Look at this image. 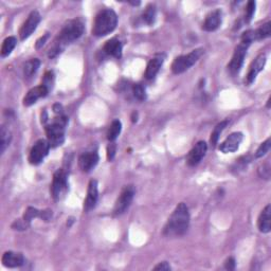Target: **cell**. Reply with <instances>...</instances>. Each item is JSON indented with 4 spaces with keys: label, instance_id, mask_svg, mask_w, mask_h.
<instances>
[{
    "label": "cell",
    "instance_id": "18",
    "mask_svg": "<svg viewBox=\"0 0 271 271\" xmlns=\"http://www.w3.org/2000/svg\"><path fill=\"white\" fill-rule=\"evenodd\" d=\"M3 266L9 268H16L23 266L25 264V258L21 253L8 251L2 255Z\"/></svg>",
    "mask_w": 271,
    "mask_h": 271
},
{
    "label": "cell",
    "instance_id": "5",
    "mask_svg": "<svg viewBox=\"0 0 271 271\" xmlns=\"http://www.w3.org/2000/svg\"><path fill=\"white\" fill-rule=\"evenodd\" d=\"M202 53H203L202 49H196L187 55H181V56L176 57L175 61L172 64L173 72L175 75H180V73H184L185 71L189 70L193 65H195L197 62H198Z\"/></svg>",
    "mask_w": 271,
    "mask_h": 271
},
{
    "label": "cell",
    "instance_id": "12",
    "mask_svg": "<svg viewBox=\"0 0 271 271\" xmlns=\"http://www.w3.org/2000/svg\"><path fill=\"white\" fill-rule=\"evenodd\" d=\"M265 64H266V55L265 54L262 53L255 58L254 62L251 64L250 68H249V71H248V75L246 77L247 84L250 85L254 82L259 73L264 69V67H265Z\"/></svg>",
    "mask_w": 271,
    "mask_h": 271
},
{
    "label": "cell",
    "instance_id": "23",
    "mask_svg": "<svg viewBox=\"0 0 271 271\" xmlns=\"http://www.w3.org/2000/svg\"><path fill=\"white\" fill-rule=\"evenodd\" d=\"M229 120H225V121H222L219 124H217V125L215 126L214 130L212 131L211 134V139H210V142L211 144L215 146L218 142V139H219V136H221V134L223 133V130L227 127V125L229 124Z\"/></svg>",
    "mask_w": 271,
    "mask_h": 271
},
{
    "label": "cell",
    "instance_id": "11",
    "mask_svg": "<svg viewBox=\"0 0 271 271\" xmlns=\"http://www.w3.org/2000/svg\"><path fill=\"white\" fill-rule=\"evenodd\" d=\"M208 151V145L204 141H199L194 148L190 151L189 155L187 157V163L190 166H195L198 164L202 158L206 155Z\"/></svg>",
    "mask_w": 271,
    "mask_h": 271
},
{
    "label": "cell",
    "instance_id": "33",
    "mask_svg": "<svg viewBox=\"0 0 271 271\" xmlns=\"http://www.w3.org/2000/svg\"><path fill=\"white\" fill-rule=\"evenodd\" d=\"M116 151V143H115V142H112L111 144L108 145V148H107V158H108V160H111V161H112V160L115 158Z\"/></svg>",
    "mask_w": 271,
    "mask_h": 271
},
{
    "label": "cell",
    "instance_id": "24",
    "mask_svg": "<svg viewBox=\"0 0 271 271\" xmlns=\"http://www.w3.org/2000/svg\"><path fill=\"white\" fill-rule=\"evenodd\" d=\"M11 138L10 130L5 126H2L1 131H0V152H1V154H3L6 148L10 145Z\"/></svg>",
    "mask_w": 271,
    "mask_h": 271
},
{
    "label": "cell",
    "instance_id": "29",
    "mask_svg": "<svg viewBox=\"0 0 271 271\" xmlns=\"http://www.w3.org/2000/svg\"><path fill=\"white\" fill-rule=\"evenodd\" d=\"M270 144H271V141H270V139H267V140L265 142H263L261 145H260V148L258 149V151H256L255 153V157L256 158H261L263 156H265L266 154L269 152L270 150Z\"/></svg>",
    "mask_w": 271,
    "mask_h": 271
},
{
    "label": "cell",
    "instance_id": "4",
    "mask_svg": "<svg viewBox=\"0 0 271 271\" xmlns=\"http://www.w3.org/2000/svg\"><path fill=\"white\" fill-rule=\"evenodd\" d=\"M66 125H67V118L61 116L60 118H56L53 123L46 126V134L51 148H56L64 143Z\"/></svg>",
    "mask_w": 271,
    "mask_h": 271
},
{
    "label": "cell",
    "instance_id": "21",
    "mask_svg": "<svg viewBox=\"0 0 271 271\" xmlns=\"http://www.w3.org/2000/svg\"><path fill=\"white\" fill-rule=\"evenodd\" d=\"M270 213H271V209L268 204V206H266V208L264 209L262 211V213L260 214L259 221H258V227H259V230L263 233L270 232V229H271Z\"/></svg>",
    "mask_w": 271,
    "mask_h": 271
},
{
    "label": "cell",
    "instance_id": "14",
    "mask_svg": "<svg viewBox=\"0 0 271 271\" xmlns=\"http://www.w3.org/2000/svg\"><path fill=\"white\" fill-rule=\"evenodd\" d=\"M99 162V155L96 152L85 153L78 159V165L83 172H90Z\"/></svg>",
    "mask_w": 271,
    "mask_h": 271
},
{
    "label": "cell",
    "instance_id": "9",
    "mask_svg": "<svg viewBox=\"0 0 271 271\" xmlns=\"http://www.w3.org/2000/svg\"><path fill=\"white\" fill-rule=\"evenodd\" d=\"M50 150V144L46 140H39L31 149L30 155H29V161L31 164H39L42 160L46 158Z\"/></svg>",
    "mask_w": 271,
    "mask_h": 271
},
{
    "label": "cell",
    "instance_id": "19",
    "mask_svg": "<svg viewBox=\"0 0 271 271\" xmlns=\"http://www.w3.org/2000/svg\"><path fill=\"white\" fill-rule=\"evenodd\" d=\"M164 54H157L155 57L152 58L150 63L148 64V67H146L145 70V77L148 79H153L157 76V73L159 72L161 66H162L164 62Z\"/></svg>",
    "mask_w": 271,
    "mask_h": 271
},
{
    "label": "cell",
    "instance_id": "15",
    "mask_svg": "<svg viewBox=\"0 0 271 271\" xmlns=\"http://www.w3.org/2000/svg\"><path fill=\"white\" fill-rule=\"evenodd\" d=\"M98 197H99V191H98V181L97 180H91L89 182V186H88V192L87 197L84 203V209L86 211L92 210L98 202Z\"/></svg>",
    "mask_w": 271,
    "mask_h": 271
},
{
    "label": "cell",
    "instance_id": "28",
    "mask_svg": "<svg viewBox=\"0 0 271 271\" xmlns=\"http://www.w3.org/2000/svg\"><path fill=\"white\" fill-rule=\"evenodd\" d=\"M39 66H40V61L38 60V58H34V60L29 61L25 65V69H24L25 76L28 77H32L34 75V73L39 70Z\"/></svg>",
    "mask_w": 271,
    "mask_h": 271
},
{
    "label": "cell",
    "instance_id": "26",
    "mask_svg": "<svg viewBox=\"0 0 271 271\" xmlns=\"http://www.w3.org/2000/svg\"><path fill=\"white\" fill-rule=\"evenodd\" d=\"M270 33H271V24L270 23L264 24L261 28L256 29V30H253L254 40H261L264 39H267L270 36Z\"/></svg>",
    "mask_w": 271,
    "mask_h": 271
},
{
    "label": "cell",
    "instance_id": "27",
    "mask_svg": "<svg viewBox=\"0 0 271 271\" xmlns=\"http://www.w3.org/2000/svg\"><path fill=\"white\" fill-rule=\"evenodd\" d=\"M156 15H157V12H156V8L155 5H149L148 8H146V10L144 11L143 13V20L145 24H148L149 26H152L154 23H155L156 20Z\"/></svg>",
    "mask_w": 271,
    "mask_h": 271
},
{
    "label": "cell",
    "instance_id": "34",
    "mask_svg": "<svg viewBox=\"0 0 271 271\" xmlns=\"http://www.w3.org/2000/svg\"><path fill=\"white\" fill-rule=\"evenodd\" d=\"M154 270H161V271H168L171 270V266L170 264H168L167 262H161L159 263L157 266L154 267Z\"/></svg>",
    "mask_w": 271,
    "mask_h": 271
},
{
    "label": "cell",
    "instance_id": "35",
    "mask_svg": "<svg viewBox=\"0 0 271 271\" xmlns=\"http://www.w3.org/2000/svg\"><path fill=\"white\" fill-rule=\"evenodd\" d=\"M225 267L228 270H234L235 269V260L233 258H229L225 263Z\"/></svg>",
    "mask_w": 271,
    "mask_h": 271
},
{
    "label": "cell",
    "instance_id": "25",
    "mask_svg": "<svg viewBox=\"0 0 271 271\" xmlns=\"http://www.w3.org/2000/svg\"><path fill=\"white\" fill-rule=\"evenodd\" d=\"M121 129H122V124L119 120H115L113 123L111 127H109L108 129V133H107V139L111 142H115V140L116 138H118V136L120 135L121 133Z\"/></svg>",
    "mask_w": 271,
    "mask_h": 271
},
{
    "label": "cell",
    "instance_id": "10",
    "mask_svg": "<svg viewBox=\"0 0 271 271\" xmlns=\"http://www.w3.org/2000/svg\"><path fill=\"white\" fill-rule=\"evenodd\" d=\"M40 19H41L40 14L38 11H33L30 15H29V17L27 18L24 25L20 28V30H19L20 39L25 40L28 38H30L32 33L36 30V28H38L39 24L40 23Z\"/></svg>",
    "mask_w": 271,
    "mask_h": 271
},
{
    "label": "cell",
    "instance_id": "8",
    "mask_svg": "<svg viewBox=\"0 0 271 271\" xmlns=\"http://www.w3.org/2000/svg\"><path fill=\"white\" fill-rule=\"evenodd\" d=\"M249 45L245 42H240L239 45L235 48V51H234V54L232 56V60L230 64L228 65V69L230 71L231 75H236V73L239 72L241 66L244 64V60L247 54V49Z\"/></svg>",
    "mask_w": 271,
    "mask_h": 271
},
{
    "label": "cell",
    "instance_id": "22",
    "mask_svg": "<svg viewBox=\"0 0 271 271\" xmlns=\"http://www.w3.org/2000/svg\"><path fill=\"white\" fill-rule=\"evenodd\" d=\"M16 43H17V40L15 38H14V36H9V38H6L3 40L2 47H1V56L2 57L9 56L12 53L14 48H15Z\"/></svg>",
    "mask_w": 271,
    "mask_h": 271
},
{
    "label": "cell",
    "instance_id": "13",
    "mask_svg": "<svg viewBox=\"0 0 271 271\" xmlns=\"http://www.w3.org/2000/svg\"><path fill=\"white\" fill-rule=\"evenodd\" d=\"M241 140H243V134L233 133L221 144V146H219V150H221L224 154L236 152L239 148V144H240Z\"/></svg>",
    "mask_w": 271,
    "mask_h": 271
},
{
    "label": "cell",
    "instance_id": "30",
    "mask_svg": "<svg viewBox=\"0 0 271 271\" xmlns=\"http://www.w3.org/2000/svg\"><path fill=\"white\" fill-rule=\"evenodd\" d=\"M133 92H134V96L139 101H144L146 99V92H145L144 87L141 84H135L133 87Z\"/></svg>",
    "mask_w": 271,
    "mask_h": 271
},
{
    "label": "cell",
    "instance_id": "3",
    "mask_svg": "<svg viewBox=\"0 0 271 271\" xmlns=\"http://www.w3.org/2000/svg\"><path fill=\"white\" fill-rule=\"evenodd\" d=\"M116 25H118V16H116V12L111 9L102 10L94 19L92 34L98 36V38L105 36L112 33Z\"/></svg>",
    "mask_w": 271,
    "mask_h": 271
},
{
    "label": "cell",
    "instance_id": "2",
    "mask_svg": "<svg viewBox=\"0 0 271 271\" xmlns=\"http://www.w3.org/2000/svg\"><path fill=\"white\" fill-rule=\"evenodd\" d=\"M84 33V24L80 19H72L69 20L67 24L64 26L62 31L58 35L57 41H55L54 46L50 49L49 57H54L61 52L63 47L67 43L79 39Z\"/></svg>",
    "mask_w": 271,
    "mask_h": 271
},
{
    "label": "cell",
    "instance_id": "31",
    "mask_svg": "<svg viewBox=\"0 0 271 271\" xmlns=\"http://www.w3.org/2000/svg\"><path fill=\"white\" fill-rule=\"evenodd\" d=\"M254 12H255V2L254 1H249L247 3V9H246V21L247 23H250L253 15H254Z\"/></svg>",
    "mask_w": 271,
    "mask_h": 271
},
{
    "label": "cell",
    "instance_id": "32",
    "mask_svg": "<svg viewBox=\"0 0 271 271\" xmlns=\"http://www.w3.org/2000/svg\"><path fill=\"white\" fill-rule=\"evenodd\" d=\"M52 84H53V73L52 72H48V73H46L45 77H43L42 85L46 86L48 89L50 90L51 87H52Z\"/></svg>",
    "mask_w": 271,
    "mask_h": 271
},
{
    "label": "cell",
    "instance_id": "7",
    "mask_svg": "<svg viewBox=\"0 0 271 271\" xmlns=\"http://www.w3.org/2000/svg\"><path fill=\"white\" fill-rule=\"evenodd\" d=\"M134 196H135V188L133 186H128L124 188L121 195L119 196V198L116 201L115 209H114L115 215L123 214L124 212L129 208L130 203L133 202Z\"/></svg>",
    "mask_w": 271,
    "mask_h": 271
},
{
    "label": "cell",
    "instance_id": "6",
    "mask_svg": "<svg viewBox=\"0 0 271 271\" xmlns=\"http://www.w3.org/2000/svg\"><path fill=\"white\" fill-rule=\"evenodd\" d=\"M68 191V180L67 174L63 170H58L54 176L53 181L51 185V193L55 200H61L65 194Z\"/></svg>",
    "mask_w": 271,
    "mask_h": 271
},
{
    "label": "cell",
    "instance_id": "16",
    "mask_svg": "<svg viewBox=\"0 0 271 271\" xmlns=\"http://www.w3.org/2000/svg\"><path fill=\"white\" fill-rule=\"evenodd\" d=\"M49 92V89L43 85L38 86L27 93V96L24 99V105L25 106H31L36 103V101L40 98H45Z\"/></svg>",
    "mask_w": 271,
    "mask_h": 271
},
{
    "label": "cell",
    "instance_id": "36",
    "mask_svg": "<svg viewBox=\"0 0 271 271\" xmlns=\"http://www.w3.org/2000/svg\"><path fill=\"white\" fill-rule=\"evenodd\" d=\"M48 34H46L45 36H43V38H41L40 39H39L38 40V42H36V48H38V49H39V48H41L43 45H45V42H46V40H47V39H48Z\"/></svg>",
    "mask_w": 271,
    "mask_h": 271
},
{
    "label": "cell",
    "instance_id": "20",
    "mask_svg": "<svg viewBox=\"0 0 271 271\" xmlns=\"http://www.w3.org/2000/svg\"><path fill=\"white\" fill-rule=\"evenodd\" d=\"M104 51L108 55H112L116 58H121V56H122V43L118 39H109L105 43Z\"/></svg>",
    "mask_w": 271,
    "mask_h": 271
},
{
    "label": "cell",
    "instance_id": "17",
    "mask_svg": "<svg viewBox=\"0 0 271 271\" xmlns=\"http://www.w3.org/2000/svg\"><path fill=\"white\" fill-rule=\"evenodd\" d=\"M222 24V12L219 10L211 12L202 24V29L207 32L215 31Z\"/></svg>",
    "mask_w": 271,
    "mask_h": 271
},
{
    "label": "cell",
    "instance_id": "1",
    "mask_svg": "<svg viewBox=\"0 0 271 271\" xmlns=\"http://www.w3.org/2000/svg\"><path fill=\"white\" fill-rule=\"evenodd\" d=\"M190 226V213L186 203H179L164 227L166 236H181L188 231Z\"/></svg>",
    "mask_w": 271,
    "mask_h": 271
}]
</instances>
